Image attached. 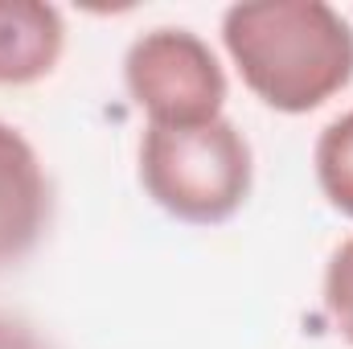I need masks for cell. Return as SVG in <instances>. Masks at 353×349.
Here are the masks:
<instances>
[{
    "label": "cell",
    "instance_id": "obj_6",
    "mask_svg": "<svg viewBox=\"0 0 353 349\" xmlns=\"http://www.w3.org/2000/svg\"><path fill=\"white\" fill-rule=\"evenodd\" d=\"M316 181L325 197L353 218V111L333 119L316 140Z\"/></svg>",
    "mask_w": 353,
    "mask_h": 349
},
{
    "label": "cell",
    "instance_id": "obj_1",
    "mask_svg": "<svg viewBox=\"0 0 353 349\" xmlns=\"http://www.w3.org/2000/svg\"><path fill=\"white\" fill-rule=\"evenodd\" d=\"M243 83L283 115L329 103L353 79V29L325 0H251L222 17Z\"/></svg>",
    "mask_w": 353,
    "mask_h": 349
},
{
    "label": "cell",
    "instance_id": "obj_4",
    "mask_svg": "<svg viewBox=\"0 0 353 349\" xmlns=\"http://www.w3.org/2000/svg\"><path fill=\"white\" fill-rule=\"evenodd\" d=\"M50 218V189L33 144L0 123V267L25 259Z\"/></svg>",
    "mask_w": 353,
    "mask_h": 349
},
{
    "label": "cell",
    "instance_id": "obj_3",
    "mask_svg": "<svg viewBox=\"0 0 353 349\" xmlns=\"http://www.w3.org/2000/svg\"><path fill=\"white\" fill-rule=\"evenodd\" d=\"M123 79L152 128L214 123L226 103V74L214 50L189 29H152L132 41Z\"/></svg>",
    "mask_w": 353,
    "mask_h": 349
},
{
    "label": "cell",
    "instance_id": "obj_5",
    "mask_svg": "<svg viewBox=\"0 0 353 349\" xmlns=\"http://www.w3.org/2000/svg\"><path fill=\"white\" fill-rule=\"evenodd\" d=\"M66 25L54 4L0 0V87H29L62 58Z\"/></svg>",
    "mask_w": 353,
    "mask_h": 349
},
{
    "label": "cell",
    "instance_id": "obj_7",
    "mask_svg": "<svg viewBox=\"0 0 353 349\" xmlns=\"http://www.w3.org/2000/svg\"><path fill=\"white\" fill-rule=\"evenodd\" d=\"M325 308L337 325V333L353 346V239H345L325 271Z\"/></svg>",
    "mask_w": 353,
    "mask_h": 349
},
{
    "label": "cell",
    "instance_id": "obj_8",
    "mask_svg": "<svg viewBox=\"0 0 353 349\" xmlns=\"http://www.w3.org/2000/svg\"><path fill=\"white\" fill-rule=\"evenodd\" d=\"M0 349H37V341H33V333L25 325L0 317Z\"/></svg>",
    "mask_w": 353,
    "mask_h": 349
},
{
    "label": "cell",
    "instance_id": "obj_2",
    "mask_svg": "<svg viewBox=\"0 0 353 349\" xmlns=\"http://www.w3.org/2000/svg\"><path fill=\"white\" fill-rule=\"evenodd\" d=\"M140 181L148 197L193 226H218L251 193V148L230 119L201 128H152L140 140Z\"/></svg>",
    "mask_w": 353,
    "mask_h": 349
}]
</instances>
